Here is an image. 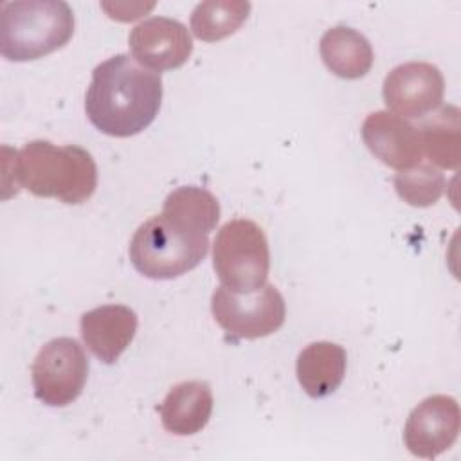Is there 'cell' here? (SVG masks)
<instances>
[{"label": "cell", "mask_w": 461, "mask_h": 461, "mask_svg": "<svg viewBox=\"0 0 461 461\" xmlns=\"http://www.w3.org/2000/svg\"><path fill=\"white\" fill-rule=\"evenodd\" d=\"M162 103V77L128 54L99 63L85 95L88 121L112 137H131L146 130Z\"/></svg>", "instance_id": "cell-1"}, {"label": "cell", "mask_w": 461, "mask_h": 461, "mask_svg": "<svg viewBox=\"0 0 461 461\" xmlns=\"http://www.w3.org/2000/svg\"><path fill=\"white\" fill-rule=\"evenodd\" d=\"M13 178L16 193L25 187L34 196L79 205L97 187V166L81 146H56L38 139L14 151Z\"/></svg>", "instance_id": "cell-2"}, {"label": "cell", "mask_w": 461, "mask_h": 461, "mask_svg": "<svg viewBox=\"0 0 461 461\" xmlns=\"http://www.w3.org/2000/svg\"><path fill=\"white\" fill-rule=\"evenodd\" d=\"M74 13L61 0L7 2L2 7L0 52L7 61H32L68 43Z\"/></svg>", "instance_id": "cell-3"}, {"label": "cell", "mask_w": 461, "mask_h": 461, "mask_svg": "<svg viewBox=\"0 0 461 461\" xmlns=\"http://www.w3.org/2000/svg\"><path fill=\"white\" fill-rule=\"evenodd\" d=\"M207 236L160 212L135 230L130 261L144 277L173 279L200 265L209 250Z\"/></svg>", "instance_id": "cell-4"}, {"label": "cell", "mask_w": 461, "mask_h": 461, "mask_svg": "<svg viewBox=\"0 0 461 461\" xmlns=\"http://www.w3.org/2000/svg\"><path fill=\"white\" fill-rule=\"evenodd\" d=\"M212 267L221 285L236 294L263 288L270 268V250L263 229L245 218L227 221L212 245Z\"/></svg>", "instance_id": "cell-5"}, {"label": "cell", "mask_w": 461, "mask_h": 461, "mask_svg": "<svg viewBox=\"0 0 461 461\" xmlns=\"http://www.w3.org/2000/svg\"><path fill=\"white\" fill-rule=\"evenodd\" d=\"M211 312L220 328L234 340L261 339L276 333L286 317V304L274 285L236 294L223 285L212 292Z\"/></svg>", "instance_id": "cell-6"}, {"label": "cell", "mask_w": 461, "mask_h": 461, "mask_svg": "<svg viewBox=\"0 0 461 461\" xmlns=\"http://www.w3.org/2000/svg\"><path fill=\"white\" fill-rule=\"evenodd\" d=\"M31 375L34 396L41 403L65 407L83 393L88 376V358L76 339L58 337L38 351Z\"/></svg>", "instance_id": "cell-7"}, {"label": "cell", "mask_w": 461, "mask_h": 461, "mask_svg": "<svg viewBox=\"0 0 461 461\" xmlns=\"http://www.w3.org/2000/svg\"><path fill=\"white\" fill-rule=\"evenodd\" d=\"M382 95L385 106L394 115L420 119L443 103L445 77L432 63H402L385 76Z\"/></svg>", "instance_id": "cell-8"}, {"label": "cell", "mask_w": 461, "mask_h": 461, "mask_svg": "<svg viewBox=\"0 0 461 461\" xmlns=\"http://www.w3.org/2000/svg\"><path fill=\"white\" fill-rule=\"evenodd\" d=\"M459 429L461 412L456 398L434 394L411 411L403 427V441L411 454L432 459L456 443Z\"/></svg>", "instance_id": "cell-9"}, {"label": "cell", "mask_w": 461, "mask_h": 461, "mask_svg": "<svg viewBox=\"0 0 461 461\" xmlns=\"http://www.w3.org/2000/svg\"><path fill=\"white\" fill-rule=\"evenodd\" d=\"M128 43L131 58L155 72L182 67L193 52L187 27L167 16H151L135 25Z\"/></svg>", "instance_id": "cell-10"}, {"label": "cell", "mask_w": 461, "mask_h": 461, "mask_svg": "<svg viewBox=\"0 0 461 461\" xmlns=\"http://www.w3.org/2000/svg\"><path fill=\"white\" fill-rule=\"evenodd\" d=\"M360 133L367 149L393 169L403 171L421 162L420 130L391 112L378 110L369 113L362 122Z\"/></svg>", "instance_id": "cell-11"}, {"label": "cell", "mask_w": 461, "mask_h": 461, "mask_svg": "<svg viewBox=\"0 0 461 461\" xmlns=\"http://www.w3.org/2000/svg\"><path fill=\"white\" fill-rule=\"evenodd\" d=\"M137 313L124 304H103L81 315L79 330L85 346L104 364H113L131 344Z\"/></svg>", "instance_id": "cell-12"}, {"label": "cell", "mask_w": 461, "mask_h": 461, "mask_svg": "<svg viewBox=\"0 0 461 461\" xmlns=\"http://www.w3.org/2000/svg\"><path fill=\"white\" fill-rule=\"evenodd\" d=\"M162 427L175 436H193L211 420L212 391L200 380L180 382L169 389L160 407Z\"/></svg>", "instance_id": "cell-13"}, {"label": "cell", "mask_w": 461, "mask_h": 461, "mask_svg": "<svg viewBox=\"0 0 461 461\" xmlns=\"http://www.w3.org/2000/svg\"><path fill=\"white\" fill-rule=\"evenodd\" d=\"M348 357L342 346L328 340L308 344L297 357L295 373L299 385L310 398H324L339 389L344 380Z\"/></svg>", "instance_id": "cell-14"}, {"label": "cell", "mask_w": 461, "mask_h": 461, "mask_svg": "<svg viewBox=\"0 0 461 461\" xmlns=\"http://www.w3.org/2000/svg\"><path fill=\"white\" fill-rule=\"evenodd\" d=\"M319 52L328 70L342 79L364 77L375 59L369 40L346 25L328 29L321 36Z\"/></svg>", "instance_id": "cell-15"}, {"label": "cell", "mask_w": 461, "mask_h": 461, "mask_svg": "<svg viewBox=\"0 0 461 461\" xmlns=\"http://www.w3.org/2000/svg\"><path fill=\"white\" fill-rule=\"evenodd\" d=\"M459 108L454 104L441 106L434 115L421 122L420 137L429 160L443 169H457L461 160L459 144Z\"/></svg>", "instance_id": "cell-16"}, {"label": "cell", "mask_w": 461, "mask_h": 461, "mask_svg": "<svg viewBox=\"0 0 461 461\" xmlns=\"http://www.w3.org/2000/svg\"><path fill=\"white\" fill-rule=\"evenodd\" d=\"M162 214L198 232L209 234L220 220V203L216 196L203 187L182 185L166 196Z\"/></svg>", "instance_id": "cell-17"}, {"label": "cell", "mask_w": 461, "mask_h": 461, "mask_svg": "<svg viewBox=\"0 0 461 461\" xmlns=\"http://www.w3.org/2000/svg\"><path fill=\"white\" fill-rule=\"evenodd\" d=\"M249 13L250 4L243 0L200 2L191 13V31L202 41H218L234 34Z\"/></svg>", "instance_id": "cell-18"}, {"label": "cell", "mask_w": 461, "mask_h": 461, "mask_svg": "<svg viewBox=\"0 0 461 461\" xmlns=\"http://www.w3.org/2000/svg\"><path fill=\"white\" fill-rule=\"evenodd\" d=\"M447 187L445 175L432 164H418L394 176L398 196L412 207L434 205Z\"/></svg>", "instance_id": "cell-19"}]
</instances>
